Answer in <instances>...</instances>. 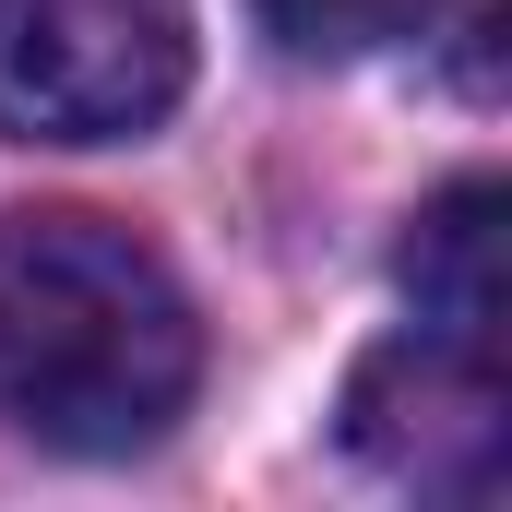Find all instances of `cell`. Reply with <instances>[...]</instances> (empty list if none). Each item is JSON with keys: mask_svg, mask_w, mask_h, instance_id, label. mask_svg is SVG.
Returning <instances> with one entry per match:
<instances>
[{"mask_svg": "<svg viewBox=\"0 0 512 512\" xmlns=\"http://www.w3.org/2000/svg\"><path fill=\"white\" fill-rule=\"evenodd\" d=\"M203 382L179 274L108 215H0V417L48 453H143Z\"/></svg>", "mask_w": 512, "mask_h": 512, "instance_id": "obj_1", "label": "cell"}, {"mask_svg": "<svg viewBox=\"0 0 512 512\" xmlns=\"http://www.w3.org/2000/svg\"><path fill=\"white\" fill-rule=\"evenodd\" d=\"M191 96V0H0V131L131 143Z\"/></svg>", "mask_w": 512, "mask_h": 512, "instance_id": "obj_2", "label": "cell"}, {"mask_svg": "<svg viewBox=\"0 0 512 512\" xmlns=\"http://www.w3.org/2000/svg\"><path fill=\"white\" fill-rule=\"evenodd\" d=\"M346 441L358 465H382L405 489H501V346H465V334H393L382 358L346 382Z\"/></svg>", "mask_w": 512, "mask_h": 512, "instance_id": "obj_3", "label": "cell"}, {"mask_svg": "<svg viewBox=\"0 0 512 512\" xmlns=\"http://www.w3.org/2000/svg\"><path fill=\"white\" fill-rule=\"evenodd\" d=\"M501 179H453L417 227H405V298L429 334H465V346H501Z\"/></svg>", "mask_w": 512, "mask_h": 512, "instance_id": "obj_4", "label": "cell"}, {"mask_svg": "<svg viewBox=\"0 0 512 512\" xmlns=\"http://www.w3.org/2000/svg\"><path fill=\"white\" fill-rule=\"evenodd\" d=\"M274 48L286 60H358V48H393L429 24V0H262Z\"/></svg>", "mask_w": 512, "mask_h": 512, "instance_id": "obj_5", "label": "cell"}]
</instances>
